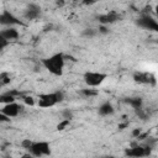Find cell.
I'll return each instance as SVG.
<instances>
[{
    "label": "cell",
    "mask_w": 158,
    "mask_h": 158,
    "mask_svg": "<svg viewBox=\"0 0 158 158\" xmlns=\"http://www.w3.org/2000/svg\"><path fill=\"white\" fill-rule=\"evenodd\" d=\"M83 2L84 4H93V2H95V0H83Z\"/></svg>",
    "instance_id": "30"
},
{
    "label": "cell",
    "mask_w": 158,
    "mask_h": 158,
    "mask_svg": "<svg viewBox=\"0 0 158 158\" xmlns=\"http://www.w3.org/2000/svg\"><path fill=\"white\" fill-rule=\"evenodd\" d=\"M43 67L53 75L60 77L63 75L64 70V64H65V58L63 53H54L51 57H47L42 60Z\"/></svg>",
    "instance_id": "1"
},
{
    "label": "cell",
    "mask_w": 158,
    "mask_h": 158,
    "mask_svg": "<svg viewBox=\"0 0 158 158\" xmlns=\"http://www.w3.org/2000/svg\"><path fill=\"white\" fill-rule=\"evenodd\" d=\"M57 5H58V6L64 5V0H57Z\"/></svg>",
    "instance_id": "29"
},
{
    "label": "cell",
    "mask_w": 158,
    "mask_h": 158,
    "mask_svg": "<svg viewBox=\"0 0 158 158\" xmlns=\"http://www.w3.org/2000/svg\"><path fill=\"white\" fill-rule=\"evenodd\" d=\"M63 99H64V94L62 91L46 93V94H41L38 96L37 105L42 109H48V107H52V106L57 105L58 102L63 101Z\"/></svg>",
    "instance_id": "2"
},
{
    "label": "cell",
    "mask_w": 158,
    "mask_h": 158,
    "mask_svg": "<svg viewBox=\"0 0 158 158\" xmlns=\"http://www.w3.org/2000/svg\"><path fill=\"white\" fill-rule=\"evenodd\" d=\"M30 156L32 157H44L51 154V144L47 141H36L28 149Z\"/></svg>",
    "instance_id": "4"
},
{
    "label": "cell",
    "mask_w": 158,
    "mask_h": 158,
    "mask_svg": "<svg viewBox=\"0 0 158 158\" xmlns=\"http://www.w3.org/2000/svg\"><path fill=\"white\" fill-rule=\"evenodd\" d=\"M80 93H81L84 96H86V98L96 96V95H98V90H96V89H93V88H90V89H89V86H88V89H83Z\"/></svg>",
    "instance_id": "16"
},
{
    "label": "cell",
    "mask_w": 158,
    "mask_h": 158,
    "mask_svg": "<svg viewBox=\"0 0 158 158\" xmlns=\"http://www.w3.org/2000/svg\"><path fill=\"white\" fill-rule=\"evenodd\" d=\"M127 126H128L127 122H125V123H120V125H118V128H120V130H123V128L127 127Z\"/></svg>",
    "instance_id": "28"
},
{
    "label": "cell",
    "mask_w": 158,
    "mask_h": 158,
    "mask_svg": "<svg viewBox=\"0 0 158 158\" xmlns=\"http://www.w3.org/2000/svg\"><path fill=\"white\" fill-rule=\"evenodd\" d=\"M10 120H11L10 116H7L6 114L0 111V122H10Z\"/></svg>",
    "instance_id": "24"
},
{
    "label": "cell",
    "mask_w": 158,
    "mask_h": 158,
    "mask_svg": "<svg viewBox=\"0 0 158 158\" xmlns=\"http://www.w3.org/2000/svg\"><path fill=\"white\" fill-rule=\"evenodd\" d=\"M16 100V96H15V93H4L0 95V101L1 104H9V102H14Z\"/></svg>",
    "instance_id": "14"
},
{
    "label": "cell",
    "mask_w": 158,
    "mask_h": 158,
    "mask_svg": "<svg viewBox=\"0 0 158 158\" xmlns=\"http://www.w3.org/2000/svg\"><path fill=\"white\" fill-rule=\"evenodd\" d=\"M62 117H63V118L72 120V118H73V111L69 110V109H64V110L62 111Z\"/></svg>",
    "instance_id": "21"
},
{
    "label": "cell",
    "mask_w": 158,
    "mask_h": 158,
    "mask_svg": "<svg viewBox=\"0 0 158 158\" xmlns=\"http://www.w3.org/2000/svg\"><path fill=\"white\" fill-rule=\"evenodd\" d=\"M126 102H127L132 109L142 107V104H143L142 99H141V98H138V96H136V98H128V99L126 100Z\"/></svg>",
    "instance_id": "15"
},
{
    "label": "cell",
    "mask_w": 158,
    "mask_h": 158,
    "mask_svg": "<svg viewBox=\"0 0 158 158\" xmlns=\"http://www.w3.org/2000/svg\"><path fill=\"white\" fill-rule=\"evenodd\" d=\"M133 80L139 84H146V85H154L156 84V78L153 74L147 73V72H136L133 74Z\"/></svg>",
    "instance_id": "7"
},
{
    "label": "cell",
    "mask_w": 158,
    "mask_h": 158,
    "mask_svg": "<svg viewBox=\"0 0 158 158\" xmlns=\"http://www.w3.org/2000/svg\"><path fill=\"white\" fill-rule=\"evenodd\" d=\"M135 111H136V114L142 118V120H146V117H147V114L143 111V109L142 107H138V109H135Z\"/></svg>",
    "instance_id": "23"
},
{
    "label": "cell",
    "mask_w": 158,
    "mask_h": 158,
    "mask_svg": "<svg viewBox=\"0 0 158 158\" xmlns=\"http://www.w3.org/2000/svg\"><path fill=\"white\" fill-rule=\"evenodd\" d=\"M25 17L27 20H36L41 15V7L37 4H30L25 10Z\"/></svg>",
    "instance_id": "10"
},
{
    "label": "cell",
    "mask_w": 158,
    "mask_h": 158,
    "mask_svg": "<svg viewBox=\"0 0 158 158\" xmlns=\"http://www.w3.org/2000/svg\"><path fill=\"white\" fill-rule=\"evenodd\" d=\"M136 23L141 28H144V30H148V31H153V32H158V21H156L151 16H147V15L141 16L136 21Z\"/></svg>",
    "instance_id": "6"
},
{
    "label": "cell",
    "mask_w": 158,
    "mask_h": 158,
    "mask_svg": "<svg viewBox=\"0 0 158 158\" xmlns=\"http://www.w3.org/2000/svg\"><path fill=\"white\" fill-rule=\"evenodd\" d=\"M69 123H70V120H68V118H63V120L57 125V130H58V131H64V130L69 126Z\"/></svg>",
    "instance_id": "17"
},
{
    "label": "cell",
    "mask_w": 158,
    "mask_h": 158,
    "mask_svg": "<svg viewBox=\"0 0 158 158\" xmlns=\"http://www.w3.org/2000/svg\"><path fill=\"white\" fill-rule=\"evenodd\" d=\"M98 111H99V114L101 116H110V115H112L115 112V109H114V106H112L111 102L106 101V102H102L99 106V110Z\"/></svg>",
    "instance_id": "13"
},
{
    "label": "cell",
    "mask_w": 158,
    "mask_h": 158,
    "mask_svg": "<svg viewBox=\"0 0 158 158\" xmlns=\"http://www.w3.org/2000/svg\"><path fill=\"white\" fill-rule=\"evenodd\" d=\"M107 78V74L106 73H102V72H85L84 73V83L86 84V86L89 88H96L99 85H101Z\"/></svg>",
    "instance_id": "3"
},
{
    "label": "cell",
    "mask_w": 158,
    "mask_h": 158,
    "mask_svg": "<svg viewBox=\"0 0 158 158\" xmlns=\"http://www.w3.org/2000/svg\"><path fill=\"white\" fill-rule=\"evenodd\" d=\"M23 102H25L27 106H33V105L36 104L35 99H33L32 96H30V95H27V96H23Z\"/></svg>",
    "instance_id": "22"
},
{
    "label": "cell",
    "mask_w": 158,
    "mask_h": 158,
    "mask_svg": "<svg viewBox=\"0 0 158 158\" xmlns=\"http://www.w3.org/2000/svg\"><path fill=\"white\" fill-rule=\"evenodd\" d=\"M0 36L4 37V38H6L7 41H14V40H17L19 38L20 33H19V31L16 28H14L11 26V27H6V28L1 30L0 31Z\"/></svg>",
    "instance_id": "12"
},
{
    "label": "cell",
    "mask_w": 158,
    "mask_h": 158,
    "mask_svg": "<svg viewBox=\"0 0 158 158\" xmlns=\"http://www.w3.org/2000/svg\"><path fill=\"white\" fill-rule=\"evenodd\" d=\"M0 83H1V85H5V84L10 83V77H9L7 73L2 72V73L0 74Z\"/></svg>",
    "instance_id": "19"
},
{
    "label": "cell",
    "mask_w": 158,
    "mask_h": 158,
    "mask_svg": "<svg viewBox=\"0 0 158 158\" xmlns=\"http://www.w3.org/2000/svg\"><path fill=\"white\" fill-rule=\"evenodd\" d=\"M96 33H98V31L94 28H85L83 31V36H85V37H94Z\"/></svg>",
    "instance_id": "18"
},
{
    "label": "cell",
    "mask_w": 158,
    "mask_h": 158,
    "mask_svg": "<svg viewBox=\"0 0 158 158\" xmlns=\"http://www.w3.org/2000/svg\"><path fill=\"white\" fill-rule=\"evenodd\" d=\"M98 32H99V33H102V35H106V33H109V30H107L106 25H101V26L98 28Z\"/></svg>",
    "instance_id": "26"
},
{
    "label": "cell",
    "mask_w": 158,
    "mask_h": 158,
    "mask_svg": "<svg viewBox=\"0 0 158 158\" xmlns=\"http://www.w3.org/2000/svg\"><path fill=\"white\" fill-rule=\"evenodd\" d=\"M0 23L2 26L11 27V26H15V25H21V21L14 14H11L10 11L4 10L1 12V15H0Z\"/></svg>",
    "instance_id": "8"
},
{
    "label": "cell",
    "mask_w": 158,
    "mask_h": 158,
    "mask_svg": "<svg viewBox=\"0 0 158 158\" xmlns=\"http://www.w3.org/2000/svg\"><path fill=\"white\" fill-rule=\"evenodd\" d=\"M32 143H33V141H31L30 138H23V139L21 141V147L28 151V149H30V147L32 146Z\"/></svg>",
    "instance_id": "20"
},
{
    "label": "cell",
    "mask_w": 158,
    "mask_h": 158,
    "mask_svg": "<svg viewBox=\"0 0 158 158\" xmlns=\"http://www.w3.org/2000/svg\"><path fill=\"white\" fill-rule=\"evenodd\" d=\"M9 43H10V41H7L6 38H4V37L0 36V49H4Z\"/></svg>",
    "instance_id": "25"
},
{
    "label": "cell",
    "mask_w": 158,
    "mask_h": 158,
    "mask_svg": "<svg viewBox=\"0 0 158 158\" xmlns=\"http://www.w3.org/2000/svg\"><path fill=\"white\" fill-rule=\"evenodd\" d=\"M151 149H152V147L148 144L141 146V144L133 142V143H131L130 148L125 149V154L128 157H137L138 158V157H144V156L151 154Z\"/></svg>",
    "instance_id": "5"
},
{
    "label": "cell",
    "mask_w": 158,
    "mask_h": 158,
    "mask_svg": "<svg viewBox=\"0 0 158 158\" xmlns=\"http://www.w3.org/2000/svg\"><path fill=\"white\" fill-rule=\"evenodd\" d=\"M0 111L4 112V114H6L10 117H16L22 111V106L19 105L16 101H14V102H9V104H4Z\"/></svg>",
    "instance_id": "9"
},
{
    "label": "cell",
    "mask_w": 158,
    "mask_h": 158,
    "mask_svg": "<svg viewBox=\"0 0 158 158\" xmlns=\"http://www.w3.org/2000/svg\"><path fill=\"white\" fill-rule=\"evenodd\" d=\"M120 19V15L116 14V12H109V14H104V15H100L98 17L99 22L101 25H109V23H114L116 22L117 20Z\"/></svg>",
    "instance_id": "11"
},
{
    "label": "cell",
    "mask_w": 158,
    "mask_h": 158,
    "mask_svg": "<svg viewBox=\"0 0 158 158\" xmlns=\"http://www.w3.org/2000/svg\"><path fill=\"white\" fill-rule=\"evenodd\" d=\"M154 12H156V14L158 15V4H157V5L154 6Z\"/></svg>",
    "instance_id": "31"
},
{
    "label": "cell",
    "mask_w": 158,
    "mask_h": 158,
    "mask_svg": "<svg viewBox=\"0 0 158 158\" xmlns=\"http://www.w3.org/2000/svg\"><path fill=\"white\" fill-rule=\"evenodd\" d=\"M141 133H142V130H141V128H133L131 135H132V137H133V138H137Z\"/></svg>",
    "instance_id": "27"
}]
</instances>
